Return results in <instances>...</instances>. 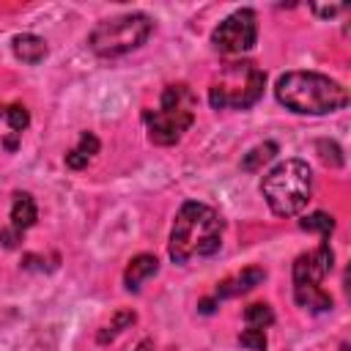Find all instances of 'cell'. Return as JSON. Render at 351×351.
<instances>
[{
  "label": "cell",
  "instance_id": "obj_15",
  "mask_svg": "<svg viewBox=\"0 0 351 351\" xmlns=\"http://www.w3.org/2000/svg\"><path fill=\"white\" fill-rule=\"evenodd\" d=\"M96 154H99V137H96L93 132H82L80 140H77V145L66 154V167L82 170V167H88V162H90Z\"/></svg>",
  "mask_w": 351,
  "mask_h": 351
},
{
  "label": "cell",
  "instance_id": "obj_21",
  "mask_svg": "<svg viewBox=\"0 0 351 351\" xmlns=\"http://www.w3.org/2000/svg\"><path fill=\"white\" fill-rule=\"evenodd\" d=\"M318 151H321V159H324L326 165H332V167H340V165H343V151H340L337 143L321 140V143H318Z\"/></svg>",
  "mask_w": 351,
  "mask_h": 351
},
{
  "label": "cell",
  "instance_id": "obj_20",
  "mask_svg": "<svg viewBox=\"0 0 351 351\" xmlns=\"http://www.w3.org/2000/svg\"><path fill=\"white\" fill-rule=\"evenodd\" d=\"M239 343L247 346V348H252V351H266V332L250 326V329H244V332L239 335Z\"/></svg>",
  "mask_w": 351,
  "mask_h": 351
},
{
  "label": "cell",
  "instance_id": "obj_9",
  "mask_svg": "<svg viewBox=\"0 0 351 351\" xmlns=\"http://www.w3.org/2000/svg\"><path fill=\"white\" fill-rule=\"evenodd\" d=\"M27 123H30V115L22 104L0 107V148L3 151H16Z\"/></svg>",
  "mask_w": 351,
  "mask_h": 351
},
{
  "label": "cell",
  "instance_id": "obj_11",
  "mask_svg": "<svg viewBox=\"0 0 351 351\" xmlns=\"http://www.w3.org/2000/svg\"><path fill=\"white\" fill-rule=\"evenodd\" d=\"M156 271H159L156 255L140 252V255H134V258L129 261V266H126V271H123V285H126L129 291H140V285H143L148 277H154Z\"/></svg>",
  "mask_w": 351,
  "mask_h": 351
},
{
  "label": "cell",
  "instance_id": "obj_18",
  "mask_svg": "<svg viewBox=\"0 0 351 351\" xmlns=\"http://www.w3.org/2000/svg\"><path fill=\"white\" fill-rule=\"evenodd\" d=\"M244 321H247L252 329H266V326L274 324V313H271V307H269L266 302H255V304H250V307L244 310Z\"/></svg>",
  "mask_w": 351,
  "mask_h": 351
},
{
  "label": "cell",
  "instance_id": "obj_22",
  "mask_svg": "<svg viewBox=\"0 0 351 351\" xmlns=\"http://www.w3.org/2000/svg\"><path fill=\"white\" fill-rule=\"evenodd\" d=\"M22 239V233L19 230H14V228H5V230H0V241H3V247H16V241Z\"/></svg>",
  "mask_w": 351,
  "mask_h": 351
},
{
  "label": "cell",
  "instance_id": "obj_6",
  "mask_svg": "<svg viewBox=\"0 0 351 351\" xmlns=\"http://www.w3.org/2000/svg\"><path fill=\"white\" fill-rule=\"evenodd\" d=\"M151 30H154V22L148 14H140V11L121 14L112 19H101L90 30L88 47L99 58H121V55L143 47L148 41Z\"/></svg>",
  "mask_w": 351,
  "mask_h": 351
},
{
  "label": "cell",
  "instance_id": "obj_4",
  "mask_svg": "<svg viewBox=\"0 0 351 351\" xmlns=\"http://www.w3.org/2000/svg\"><path fill=\"white\" fill-rule=\"evenodd\" d=\"M261 195L277 217H296L313 195V173L302 159L277 162L261 181Z\"/></svg>",
  "mask_w": 351,
  "mask_h": 351
},
{
  "label": "cell",
  "instance_id": "obj_23",
  "mask_svg": "<svg viewBox=\"0 0 351 351\" xmlns=\"http://www.w3.org/2000/svg\"><path fill=\"white\" fill-rule=\"evenodd\" d=\"M340 11H346V5H313V14H318V16H337Z\"/></svg>",
  "mask_w": 351,
  "mask_h": 351
},
{
  "label": "cell",
  "instance_id": "obj_10",
  "mask_svg": "<svg viewBox=\"0 0 351 351\" xmlns=\"http://www.w3.org/2000/svg\"><path fill=\"white\" fill-rule=\"evenodd\" d=\"M263 280H266V271H263L261 266H247V269H241L239 274H233V277H228V280H222V282L217 285V299L241 296V293L252 291L255 285H261Z\"/></svg>",
  "mask_w": 351,
  "mask_h": 351
},
{
  "label": "cell",
  "instance_id": "obj_8",
  "mask_svg": "<svg viewBox=\"0 0 351 351\" xmlns=\"http://www.w3.org/2000/svg\"><path fill=\"white\" fill-rule=\"evenodd\" d=\"M335 266V252L329 241H321L313 252H304L293 261V285H321Z\"/></svg>",
  "mask_w": 351,
  "mask_h": 351
},
{
  "label": "cell",
  "instance_id": "obj_17",
  "mask_svg": "<svg viewBox=\"0 0 351 351\" xmlns=\"http://www.w3.org/2000/svg\"><path fill=\"white\" fill-rule=\"evenodd\" d=\"M134 318H137V315H134L132 310H121V313H115V315H112V321L99 332V343H110V340H115L126 326H132V324H134Z\"/></svg>",
  "mask_w": 351,
  "mask_h": 351
},
{
  "label": "cell",
  "instance_id": "obj_7",
  "mask_svg": "<svg viewBox=\"0 0 351 351\" xmlns=\"http://www.w3.org/2000/svg\"><path fill=\"white\" fill-rule=\"evenodd\" d=\"M255 41H258V16L252 8L233 11L211 33V44L222 55H241V52L252 49Z\"/></svg>",
  "mask_w": 351,
  "mask_h": 351
},
{
  "label": "cell",
  "instance_id": "obj_1",
  "mask_svg": "<svg viewBox=\"0 0 351 351\" xmlns=\"http://www.w3.org/2000/svg\"><path fill=\"white\" fill-rule=\"evenodd\" d=\"M222 228L225 222L211 206L200 200L181 203L170 230V244H167L170 258L176 263H186L192 258L214 255L222 244Z\"/></svg>",
  "mask_w": 351,
  "mask_h": 351
},
{
  "label": "cell",
  "instance_id": "obj_2",
  "mask_svg": "<svg viewBox=\"0 0 351 351\" xmlns=\"http://www.w3.org/2000/svg\"><path fill=\"white\" fill-rule=\"evenodd\" d=\"M277 101L299 115H326L348 104V90L318 71H288L274 85Z\"/></svg>",
  "mask_w": 351,
  "mask_h": 351
},
{
  "label": "cell",
  "instance_id": "obj_13",
  "mask_svg": "<svg viewBox=\"0 0 351 351\" xmlns=\"http://www.w3.org/2000/svg\"><path fill=\"white\" fill-rule=\"evenodd\" d=\"M38 219V206L33 200L30 192H16L14 195V203H11V228L25 233L27 228H33Z\"/></svg>",
  "mask_w": 351,
  "mask_h": 351
},
{
  "label": "cell",
  "instance_id": "obj_24",
  "mask_svg": "<svg viewBox=\"0 0 351 351\" xmlns=\"http://www.w3.org/2000/svg\"><path fill=\"white\" fill-rule=\"evenodd\" d=\"M134 351H154V343H151V340L145 337V340H140V346H137Z\"/></svg>",
  "mask_w": 351,
  "mask_h": 351
},
{
  "label": "cell",
  "instance_id": "obj_5",
  "mask_svg": "<svg viewBox=\"0 0 351 351\" xmlns=\"http://www.w3.org/2000/svg\"><path fill=\"white\" fill-rule=\"evenodd\" d=\"M266 88V74L252 60L225 63L208 85V101L214 110H250L258 104Z\"/></svg>",
  "mask_w": 351,
  "mask_h": 351
},
{
  "label": "cell",
  "instance_id": "obj_14",
  "mask_svg": "<svg viewBox=\"0 0 351 351\" xmlns=\"http://www.w3.org/2000/svg\"><path fill=\"white\" fill-rule=\"evenodd\" d=\"M293 299L299 307H304L310 313L332 310V296L324 291V285H293Z\"/></svg>",
  "mask_w": 351,
  "mask_h": 351
},
{
  "label": "cell",
  "instance_id": "obj_12",
  "mask_svg": "<svg viewBox=\"0 0 351 351\" xmlns=\"http://www.w3.org/2000/svg\"><path fill=\"white\" fill-rule=\"evenodd\" d=\"M11 49H14V55L22 60V63H27V66H36V63H41L44 58H47V41L41 38V36H36V33H19V36H14V41H11Z\"/></svg>",
  "mask_w": 351,
  "mask_h": 351
},
{
  "label": "cell",
  "instance_id": "obj_3",
  "mask_svg": "<svg viewBox=\"0 0 351 351\" xmlns=\"http://www.w3.org/2000/svg\"><path fill=\"white\" fill-rule=\"evenodd\" d=\"M195 110H197V96L192 93L189 85L184 82L167 85L162 90L159 107L143 112V121L148 126V140L154 145H176L184 137V132H189L195 121Z\"/></svg>",
  "mask_w": 351,
  "mask_h": 351
},
{
  "label": "cell",
  "instance_id": "obj_16",
  "mask_svg": "<svg viewBox=\"0 0 351 351\" xmlns=\"http://www.w3.org/2000/svg\"><path fill=\"white\" fill-rule=\"evenodd\" d=\"M280 148H277V143L274 140H266V143H261V145H255V148H250L247 154H244V159H241V167L247 170V173H258L266 162H271L274 159V154H277Z\"/></svg>",
  "mask_w": 351,
  "mask_h": 351
},
{
  "label": "cell",
  "instance_id": "obj_19",
  "mask_svg": "<svg viewBox=\"0 0 351 351\" xmlns=\"http://www.w3.org/2000/svg\"><path fill=\"white\" fill-rule=\"evenodd\" d=\"M299 228H302V230L321 233V236H324V241H326V239H329V233L335 230V219H332L329 214H324V211H315V214L304 217V219L299 222Z\"/></svg>",
  "mask_w": 351,
  "mask_h": 351
}]
</instances>
